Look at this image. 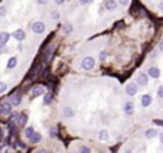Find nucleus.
<instances>
[{
	"mask_svg": "<svg viewBox=\"0 0 163 153\" xmlns=\"http://www.w3.org/2000/svg\"><path fill=\"white\" fill-rule=\"evenodd\" d=\"M120 153H163V129H159V133L153 137H147L142 132Z\"/></svg>",
	"mask_w": 163,
	"mask_h": 153,
	"instance_id": "1",
	"label": "nucleus"
},
{
	"mask_svg": "<svg viewBox=\"0 0 163 153\" xmlns=\"http://www.w3.org/2000/svg\"><path fill=\"white\" fill-rule=\"evenodd\" d=\"M146 74H147V77H149V82H156V80L160 79V76H162V70L159 69L158 66H149L147 69L144 70Z\"/></svg>",
	"mask_w": 163,
	"mask_h": 153,
	"instance_id": "2",
	"label": "nucleus"
},
{
	"mask_svg": "<svg viewBox=\"0 0 163 153\" xmlns=\"http://www.w3.org/2000/svg\"><path fill=\"white\" fill-rule=\"evenodd\" d=\"M94 66H96V59L92 57V56H86V57L82 59L80 67L83 70H92V69H94Z\"/></svg>",
	"mask_w": 163,
	"mask_h": 153,
	"instance_id": "3",
	"label": "nucleus"
},
{
	"mask_svg": "<svg viewBox=\"0 0 163 153\" xmlns=\"http://www.w3.org/2000/svg\"><path fill=\"white\" fill-rule=\"evenodd\" d=\"M33 33H36V34H42V33L46 32V24L44 22H33L32 26H30Z\"/></svg>",
	"mask_w": 163,
	"mask_h": 153,
	"instance_id": "4",
	"label": "nucleus"
},
{
	"mask_svg": "<svg viewBox=\"0 0 163 153\" xmlns=\"http://www.w3.org/2000/svg\"><path fill=\"white\" fill-rule=\"evenodd\" d=\"M44 87L43 86H33V89H32V92H30V98L32 99H36V98H39V96H43L44 94Z\"/></svg>",
	"mask_w": 163,
	"mask_h": 153,
	"instance_id": "5",
	"label": "nucleus"
},
{
	"mask_svg": "<svg viewBox=\"0 0 163 153\" xmlns=\"http://www.w3.org/2000/svg\"><path fill=\"white\" fill-rule=\"evenodd\" d=\"M12 37L16 39L17 42H23L24 39H26V32H24L23 29H17V30H14V32L12 33Z\"/></svg>",
	"mask_w": 163,
	"mask_h": 153,
	"instance_id": "6",
	"label": "nucleus"
},
{
	"mask_svg": "<svg viewBox=\"0 0 163 153\" xmlns=\"http://www.w3.org/2000/svg\"><path fill=\"white\" fill-rule=\"evenodd\" d=\"M12 110H13V106H12L9 102L0 105V115H10Z\"/></svg>",
	"mask_w": 163,
	"mask_h": 153,
	"instance_id": "7",
	"label": "nucleus"
},
{
	"mask_svg": "<svg viewBox=\"0 0 163 153\" xmlns=\"http://www.w3.org/2000/svg\"><path fill=\"white\" fill-rule=\"evenodd\" d=\"M105 7H106V10H109V12H113V10L117 9V2L116 0H106V2H105Z\"/></svg>",
	"mask_w": 163,
	"mask_h": 153,
	"instance_id": "8",
	"label": "nucleus"
},
{
	"mask_svg": "<svg viewBox=\"0 0 163 153\" xmlns=\"http://www.w3.org/2000/svg\"><path fill=\"white\" fill-rule=\"evenodd\" d=\"M16 66H17V57H16V56H12L9 60H7V63H6V69L12 70V69H14Z\"/></svg>",
	"mask_w": 163,
	"mask_h": 153,
	"instance_id": "9",
	"label": "nucleus"
},
{
	"mask_svg": "<svg viewBox=\"0 0 163 153\" xmlns=\"http://www.w3.org/2000/svg\"><path fill=\"white\" fill-rule=\"evenodd\" d=\"M10 33L7 32H0V44H6V43L10 40Z\"/></svg>",
	"mask_w": 163,
	"mask_h": 153,
	"instance_id": "10",
	"label": "nucleus"
},
{
	"mask_svg": "<svg viewBox=\"0 0 163 153\" xmlns=\"http://www.w3.org/2000/svg\"><path fill=\"white\" fill-rule=\"evenodd\" d=\"M62 30H63L65 34H70V33L73 32V26H72L70 23H65L63 26H62Z\"/></svg>",
	"mask_w": 163,
	"mask_h": 153,
	"instance_id": "11",
	"label": "nucleus"
},
{
	"mask_svg": "<svg viewBox=\"0 0 163 153\" xmlns=\"http://www.w3.org/2000/svg\"><path fill=\"white\" fill-rule=\"evenodd\" d=\"M10 144V137H6L5 140H3V142H2V143H0V153L3 152V150H5L6 148H7V146H9Z\"/></svg>",
	"mask_w": 163,
	"mask_h": 153,
	"instance_id": "12",
	"label": "nucleus"
},
{
	"mask_svg": "<svg viewBox=\"0 0 163 153\" xmlns=\"http://www.w3.org/2000/svg\"><path fill=\"white\" fill-rule=\"evenodd\" d=\"M50 16L53 20H59V19H60V12H59V10H51Z\"/></svg>",
	"mask_w": 163,
	"mask_h": 153,
	"instance_id": "13",
	"label": "nucleus"
},
{
	"mask_svg": "<svg viewBox=\"0 0 163 153\" xmlns=\"http://www.w3.org/2000/svg\"><path fill=\"white\" fill-rule=\"evenodd\" d=\"M7 14V6H0V17H5Z\"/></svg>",
	"mask_w": 163,
	"mask_h": 153,
	"instance_id": "14",
	"label": "nucleus"
},
{
	"mask_svg": "<svg viewBox=\"0 0 163 153\" xmlns=\"http://www.w3.org/2000/svg\"><path fill=\"white\" fill-rule=\"evenodd\" d=\"M7 52H9V47L6 44H0V55H6Z\"/></svg>",
	"mask_w": 163,
	"mask_h": 153,
	"instance_id": "15",
	"label": "nucleus"
},
{
	"mask_svg": "<svg viewBox=\"0 0 163 153\" xmlns=\"http://www.w3.org/2000/svg\"><path fill=\"white\" fill-rule=\"evenodd\" d=\"M106 57H107V53L105 50L99 53V60H100V62H105V60H106Z\"/></svg>",
	"mask_w": 163,
	"mask_h": 153,
	"instance_id": "16",
	"label": "nucleus"
},
{
	"mask_svg": "<svg viewBox=\"0 0 163 153\" xmlns=\"http://www.w3.org/2000/svg\"><path fill=\"white\" fill-rule=\"evenodd\" d=\"M92 2H93V0H79V3L82 6H87V5H90Z\"/></svg>",
	"mask_w": 163,
	"mask_h": 153,
	"instance_id": "17",
	"label": "nucleus"
},
{
	"mask_svg": "<svg viewBox=\"0 0 163 153\" xmlns=\"http://www.w3.org/2000/svg\"><path fill=\"white\" fill-rule=\"evenodd\" d=\"M158 56H159V50H153V52H152V53H150V56H149V57H150V59H156Z\"/></svg>",
	"mask_w": 163,
	"mask_h": 153,
	"instance_id": "18",
	"label": "nucleus"
},
{
	"mask_svg": "<svg viewBox=\"0 0 163 153\" xmlns=\"http://www.w3.org/2000/svg\"><path fill=\"white\" fill-rule=\"evenodd\" d=\"M117 2H119V5H122V6H127L130 3V0H117Z\"/></svg>",
	"mask_w": 163,
	"mask_h": 153,
	"instance_id": "19",
	"label": "nucleus"
},
{
	"mask_svg": "<svg viewBox=\"0 0 163 153\" xmlns=\"http://www.w3.org/2000/svg\"><path fill=\"white\" fill-rule=\"evenodd\" d=\"M50 53H51V47H49V49H47V52L44 53V59H46V62L49 60V56H50Z\"/></svg>",
	"mask_w": 163,
	"mask_h": 153,
	"instance_id": "20",
	"label": "nucleus"
},
{
	"mask_svg": "<svg viewBox=\"0 0 163 153\" xmlns=\"http://www.w3.org/2000/svg\"><path fill=\"white\" fill-rule=\"evenodd\" d=\"M158 50H159V52H163V39H160V42H159Z\"/></svg>",
	"mask_w": 163,
	"mask_h": 153,
	"instance_id": "21",
	"label": "nucleus"
},
{
	"mask_svg": "<svg viewBox=\"0 0 163 153\" xmlns=\"http://www.w3.org/2000/svg\"><path fill=\"white\" fill-rule=\"evenodd\" d=\"M65 2H66V0H55V5L62 6V5H65Z\"/></svg>",
	"mask_w": 163,
	"mask_h": 153,
	"instance_id": "22",
	"label": "nucleus"
},
{
	"mask_svg": "<svg viewBox=\"0 0 163 153\" xmlns=\"http://www.w3.org/2000/svg\"><path fill=\"white\" fill-rule=\"evenodd\" d=\"M36 2H37L39 5H47V2H49V0H36Z\"/></svg>",
	"mask_w": 163,
	"mask_h": 153,
	"instance_id": "23",
	"label": "nucleus"
},
{
	"mask_svg": "<svg viewBox=\"0 0 163 153\" xmlns=\"http://www.w3.org/2000/svg\"><path fill=\"white\" fill-rule=\"evenodd\" d=\"M159 10H160V12H163V2L159 5Z\"/></svg>",
	"mask_w": 163,
	"mask_h": 153,
	"instance_id": "24",
	"label": "nucleus"
}]
</instances>
